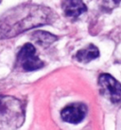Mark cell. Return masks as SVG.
<instances>
[{
    "mask_svg": "<svg viewBox=\"0 0 121 130\" xmlns=\"http://www.w3.org/2000/svg\"><path fill=\"white\" fill-rule=\"evenodd\" d=\"M32 39L35 41L37 44H39L43 47H47L51 44H53L56 40L57 37L51 34V33L47 32V31H44V30H37L32 34Z\"/></svg>",
    "mask_w": 121,
    "mask_h": 130,
    "instance_id": "8",
    "label": "cell"
},
{
    "mask_svg": "<svg viewBox=\"0 0 121 130\" xmlns=\"http://www.w3.org/2000/svg\"><path fill=\"white\" fill-rule=\"evenodd\" d=\"M87 113V107L84 104L75 103L65 106L61 113L62 119L69 123H79L83 121Z\"/></svg>",
    "mask_w": 121,
    "mask_h": 130,
    "instance_id": "5",
    "label": "cell"
},
{
    "mask_svg": "<svg viewBox=\"0 0 121 130\" xmlns=\"http://www.w3.org/2000/svg\"><path fill=\"white\" fill-rule=\"evenodd\" d=\"M100 93L112 103L117 104L121 101V84L112 75L103 73L98 78Z\"/></svg>",
    "mask_w": 121,
    "mask_h": 130,
    "instance_id": "3",
    "label": "cell"
},
{
    "mask_svg": "<svg viewBox=\"0 0 121 130\" xmlns=\"http://www.w3.org/2000/svg\"><path fill=\"white\" fill-rule=\"evenodd\" d=\"M17 62L26 71H33L42 69L44 63L36 55L35 47L31 44H26L18 53Z\"/></svg>",
    "mask_w": 121,
    "mask_h": 130,
    "instance_id": "4",
    "label": "cell"
},
{
    "mask_svg": "<svg viewBox=\"0 0 121 130\" xmlns=\"http://www.w3.org/2000/svg\"><path fill=\"white\" fill-rule=\"evenodd\" d=\"M62 7L65 15L71 18L78 17L87 10L82 0H64Z\"/></svg>",
    "mask_w": 121,
    "mask_h": 130,
    "instance_id": "6",
    "label": "cell"
},
{
    "mask_svg": "<svg viewBox=\"0 0 121 130\" xmlns=\"http://www.w3.org/2000/svg\"><path fill=\"white\" fill-rule=\"evenodd\" d=\"M49 9L41 6L18 8L11 17L0 24V37H12L31 28L48 23L51 16Z\"/></svg>",
    "mask_w": 121,
    "mask_h": 130,
    "instance_id": "1",
    "label": "cell"
},
{
    "mask_svg": "<svg viewBox=\"0 0 121 130\" xmlns=\"http://www.w3.org/2000/svg\"><path fill=\"white\" fill-rule=\"evenodd\" d=\"M25 122V108L18 99L0 95V129L14 130Z\"/></svg>",
    "mask_w": 121,
    "mask_h": 130,
    "instance_id": "2",
    "label": "cell"
},
{
    "mask_svg": "<svg viewBox=\"0 0 121 130\" xmlns=\"http://www.w3.org/2000/svg\"><path fill=\"white\" fill-rule=\"evenodd\" d=\"M98 56H99V51L94 45H89L85 48L78 51L75 55L76 59L80 63H89L90 61L96 59Z\"/></svg>",
    "mask_w": 121,
    "mask_h": 130,
    "instance_id": "7",
    "label": "cell"
}]
</instances>
